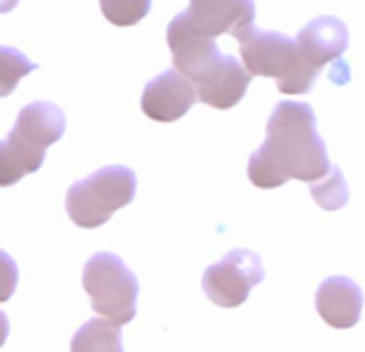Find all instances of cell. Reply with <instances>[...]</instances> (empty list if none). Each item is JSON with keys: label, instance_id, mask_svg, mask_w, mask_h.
I'll list each match as a JSON object with an SVG mask.
<instances>
[{"label": "cell", "instance_id": "obj_1", "mask_svg": "<svg viewBox=\"0 0 365 352\" xmlns=\"http://www.w3.org/2000/svg\"><path fill=\"white\" fill-rule=\"evenodd\" d=\"M331 165L312 105L279 101L267 120L264 142L250 157L247 176L254 187L275 190L290 179L320 181Z\"/></svg>", "mask_w": 365, "mask_h": 352}, {"label": "cell", "instance_id": "obj_2", "mask_svg": "<svg viewBox=\"0 0 365 352\" xmlns=\"http://www.w3.org/2000/svg\"><path fill=\"white\" fill-rule=\"evenodd\" d=\"M165 39L174 69L196 86L202 103L230 110L245 97L254 76L239 58L222 54L215 37L196 31L185 11L168 24Z\"/></svg>", "mask_w": 365, "mask_h": 352}, {"label": "cell", "instance_id": "obj_3", "mask_svg": "<svg viewBox=\"0 0 365 352\" xmlns=\"http://www.w3.org/2000/svg\"><path fill=\"white\" fill-rule=\"evenodd\" d=\"M67 129L65 112L50 101H35L20 110L14 129L0 140V187L20 183L43 165L48 146Z\"/></svg>", "mask_w": 365, "mask_h": 352}, {"label": "cell", "instance_id": "obj_4", "mask_svg": "<svg viewBox=\"0 0 365 352\" xmlns=\"http://www.w3.org/2000/svg\"><path fill=\"white\" fill-rule=\"evenodd\" d=\"M235 39L245 69L252 76L273 78L282 95H307L314 88L320 69L301 54L297 39L256 26L241 31Z\"/></svg>", "mask_w": 365, "mask_h": 352}, {"label": "cell", "instance_id": "obj_5", "mask_svg": "<svg viewBox=\"0 0 365 352\" xmlns=\"http://www.w3.org/2000/svg\"><path fill=\"white\" fill-rule=\"evenodd\" d=\"M138 179L127 165H106L76 181L67 190L65 209L69 219L86 230L99 228L135 198Z\"/></svg>", "mask_w": 365, "mask_h": 352}, {"label": "cell", "instance_id": "obj_6", "mask_svg": "<svg viewBox=\"0 0 365 352\" xmlns=\"http://www.w3.org/2000/svg\"><path fill=\"white\" fill-rule=\"evenodd\" d=\"M82 286L95 314L116 324H129L135 318L140 284L116 254L97 252L91 256L84 264Z\"/></svg>", "mask_w": 365, "mask_h": 352}, {"label": "cell", "instance_id": "obj_7", "mask_svg": "<svg viewBox=\"0 0 365 352\" xmlns=\"http://www.w3.org/2000/svg\"><path fill=\"white\" fill-rule=\"evenodd\" d=\"M267 277L262 258L245 247L230 249L220 262L205 269L202 290L217 307H241L250 292Z\"/></svg>", "mask_w": 365, "mask_h": 352}, {"label": "cell", "instance_id": "obj_8", "mask_svg": "<svg viewBox=\"0 0 365 352\" xmlns=\"http://www.w3.org/2000/svg\"><path fill=\"white\" fill-rule=\"evenodd\" d=\"M198 101L196 86L176 69H165L155 76L142 93V112L157 123H174L185 116Z\"/></svg>", "mask_w": 365, "mask_h": 352}, {"label": "cell", "instance_id": "obj_9", "mask_svg": "<svg viewBox=\"0 0 365 352\" xmlns=\"http://www.w3.org/2000/svg\"><path fill=\"white\" fill-rule=\"evenodd\" d=\"M187 18L196 31L220 37H237L241 31L254 26L256 5L254 0H190Z\"/></svg>", "mask_w": 365, "mask_h": 352}, {"label": "cell", "instance_id": "obj_10", "mask_svg": "<svg viewBox=\"0 0 365 352\" xmlns=\"http://www.w3.org/2000/svg\"><path fill=\"white\" fill-rule=\"evenodd\" d=\"M316 311L333 328H352L363 311L361 286L344 275L327 277L316 290Z\"/></svg>", "mask_w": 365, "mask_h": 352}, {"label": "cell", "instance_id": "obj_11", "mask_svg": "<svg viewBox=\"0 0 365 352\" xmlns=\"http://www.w3.org/2000/svg\"><path fill=\"white\" fill-rule=\"evenodd\" d=\"M348 43L350 39L346 24L333 16H320L307 22L297 35V46L301 54L320 71L329 63L341 65V54L346 52Z\"/></svg>", "mask_w": 365, "mask_h": 352}, {"label": "cell", "instance_id": "obj_12", "mask_svg": "<svg viewBox=\"0 0 365 352\" xmlns=\"http://www.w3.org/2000/svg\"><path fill=\"white\" fill-rule=\"evenodd\" d=\"M71 352H125L120 324L108 318L86 320L71 337Z\"/></svg>", "mask_w": 365, "mask_h": 352}, {"label": "cell", "instance_id": "obj_13", "mask_svg": "<svg viewBox=\"0 0 365 352\" xmlns=\"http://www.w3.org/2000/svg\"><path fill=\"white\" fill-rule=\"evenodd\" d=\"M309 194L316 205L324 211H339L348 202V183L339 165H331V170L320 181L309 183Z\"/></svg>", "mask_w": 365, "mask_h": 352}, {"label": "cell", "instance_id": "obj_14", "mask_svg": "<svg viewBox=\"0 0 365 352\" xmlns=\"http://www.w3.org/2000/svg\"><path fill=\"white\" fill-rule=\"evenodd\" d=\"M37 69V63H33L29 56H24L18 48L0 46V99L9 97L22 78L33 73Z\"/></svg>", "mask_w": 365, "mask_h": 352}, {"label": "cell", "instance_id": "obj_15", "mask_svg": "<svg viewBox=\"0 0 365 352\" xmlns=\"http://www.w3.org/2000/svg\"><path fill=\"white\" fill-rule=\"evenodd\" d=\"M153 0H99L103 18L120 29L135 26L150 11Z\"/></svg>", "mask_w": 365, "mask_h": 352}, {"label": "cell", "instance_id": "obj_16", "mask_svg": "<svg viewBox=\"0 0 365 352\" xmlns=\"http://www.w3.org/2000/svg\"><path fill=\"white\" fill-rule=\"evenodd\" d=\"M20 281V269L11 254L0 249V303H7Z\"/></svg>", "mask_w": 365, "mask_h": 352}, {"label": "cell", "instance_id": "obj_17", "mask_svg": "<svg viewBox=\"0 0 365 352\" xmlns=\"http://www.w3.org/2000/svg\"><path fill=\"white\" fill-rule=\"evenodd\" d=\"M9 331H11V324H9V316L0 309V348L5 346L7 337H9Z\"/></svg>", "mask_w": 365, "mask_h": 352}, {"label": "cell", "instance_id": "obj_18", "mask_svg": "<svg viewBox=\"0 0 365 352\" xmlns=\"http://www.w3.org/2000/svg\"><path fill=\"white\" fill-rule=\"evenodd\" d=\"M20 0H0V14H9L18 7Z\"/></svg>", "mask_w": 365, "mask_h": 352}]
</instances>
